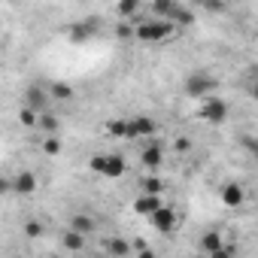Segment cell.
I'll return each mask as SVG.
<instances>
[{
	"mask_svg": "<svg viewBox=\"0 0 258 258\" xmlns=\"http://www.w3.org/2000/svg\"><path fill=\"white\" fill-rule=\"evenodd\" d=\"M207 10H210V13H222V10H225V4H207Z\"/></svg>",
	"mask_w": 258,
	"mask_h": 258,
	"instance_id": "4dcf8cb0",
	"label": "cell"
},
{
	"mask_svg": "<svg viewBox=\"0 0 258 258\" xmlns=\"http://www.w3.org/2000/svg\"><path fill=\"white\" fill-rule=\"evenodd\" d=\"M176 152H188V140H185V137L176 140Z\"/></svg>",
	"mask_w": 258,
	"mask_h": 258,
	"instance_id": "f1b7e54d",
	"label": "cell"
},
{
	"mask_svg": "<svg viewBox=\"0 0 258 258\" xmlns=\"http://www.w3.org/2000/svg\"><path fill=\"white\" fill-rule=\"evenodd\" d=\"M103 249H106L109 255H115V258H124L127 252H131V243L121 240V237H106V240H103Z\"/></svg>",
	"mask_w": 258,
	"mask_h": 258,
	"instance_id": "7c38bea8",
	"label": "cell"
},
{
	"mask_svg": "<svg viewBox=\"0 0 258 258\" xmlns=\"http://www.w3.org/2000/svg\"><path fill=\"white\" fill-rule=\"evenodd\" d=\"M140 258H155V252L152 249H140Z\"/></svg>",
	"mask_w": 258,
	"mask_h": 258,
	"instance_id": "1f68e13d",
	"label": "cell"
},
{
	"mask_svg": "<svg viewBox=\"0 0 258 258\" xmlns=\"http://www.w3.org/2000/svg\"><path fill=\"white\" fill-rule=\"evenodd\" d=\"M91 228H94V222H91V216H85V213H79V216L70 219V231H76V234H88Z\"/></svg>",
	"mask_w": 258,
	"mask_h": 258,
	"instance_id": "2e32d148",
	"label": "cell"
},
{
	"mask_svg": "<svg viewBox=\"0 0 258 258\" xmlns=\"http://www.w3.org/2000/svg\"><path fill=\"white\" fill-rule=\"evenodd\" d=\"M106 134L118 140H131V118H109L106 121Z\"/></svg>",
	"mask_w": 258,
	"mask_h": 258,
	"instance_id": "8fae6325",
	"label": "cell"
},
{
	"mask_svg": "<svg viewBox=\"0 0 258 258\" xmlns=\"http://www.w3.org/2000/svg\"><path fill=\"white\" fill-rule=\"evenodd\" d=\"M40 127H43V131L49 134V131H55V127H58V118L46 112V115H40Z\"/></svg>",
	"mask_w": 258,
	"mask_h": 258,
	"instance_id": "603a6c76",
	"label": "cell"
},
{
	"mask_svg": "<svg viewBox=\"0 0 258 258\" xmlns=\"http://www.w3.org/2000/svg\"><path fill=\"white\" fill-rule=\"evenodd\" d=\"M22 121H25L28 127H34V124H40V118H37V109H28V106H25V109H22Z\"/></svg>",
	"mask_w": 258,
	"mask_h": 258,
	"instance_id": "cb8c5ba5",
	"label": "cell"
},
{
	"mask_svg": "<svg viewBox=\"0 0 258 258\" xmlns=\"http://www.w3.org/2000/svg\"><path fill=\"white\" fill-rule=\"evenodd\" d=\"M43 152H46V155H58V152H61V140H58V137H46Z\"/></svg>",
	"mask_w": 258,
	"mask_h": 258,
	"instance_id": "7402d4cb",
	"label": "cell"
},
{
	"mask_svg": "<svg viewBox=\"0 0 258 258\" xmlns=\"http://www.w3.org/2000/svg\"><path fill=\"white\" fill-rule=\"evenodd\" d=\"M4 188H7V191H13V195L28 198V195H34V191H37V176H34L31 170H22V173H16V179H13V182H4Z\"/></svg>",
	"mask_w": 258,
	"mask_h": 258,
	"instance_id": "5b68a950",
	"label": "cell"
},
{
	"mask_svg": "<svg viewBox=\"0 0 258 258\" xmlns=\"http://www.w3.org/2000/svg\"><path fill=\"white\" fill-rule=\"evenodd\" d=\"M91 34H94V25H91V22H79V25L70 28V40H76V43H79V40H88Z\"/></svg>",
	"mask_w": 258,
	"mask_h": 258,
	"instance_id": "ac0fdd59",
	"label": "cell"
},
{
	"mask_svg": "<svg viewBox=\"0 0 258 258\" xmlns=\"http://www.w3.org/2000/svg\"><path fill=\"white\" fill-rule=\"evenodd\" d=\"M49 97H55V100H70V97H73V88L64 85V82H55V85H49Z\"/></svg>",
	"mask_w": 258,
	"mask_h": 258,
	"instance_id": "d6986e66",
	"label": "cell"
},
{
	"mask_svg": "<svg viewBox=\"0 0 258 258\" xmlns=\"http://www.w3.org/2000/svg\"><path fill=\"white\" fill-rule=\"evenodd\" d=\"M25 97H28V109H43L46 100H49V91H43L40 85H34V88L25 91Z\"/></svg>",
	"mask_w": 258,
	"mask_h": 258,
	"instance_id": "5bb4252c",
	"label": "cell"
},
{
	"mask_svg": "<svg viewBox=\"0 0 258 258\" xmlns=\"http://www.w3.org/2000/svg\"><path fill=\"white\" fill-rule=\"evenodd\" d=\"M115 13L124 19V16H134V13H140V4H137V0H124V4H118L115 7Z\"/></svg>",
	"mask_w": 258,
	"mask_h": 258,
	"instance_id": "44dd1931",
	"label": "cell"
},
{
	"mask_svg": "<svg viewBox=\"0 0 258 258\" xmlns=\"http://www.w3.org/2000/svg\"><path fill=\"white\" fill-rule=\"evenodd\" d=\"M127 34H131V28H127V25H118L115 28V37H127Z\"/></svg>",
	"mask_w": 258,
	"mask_h": 258,
	"instance_id": "f546056e",
	"label": "cell"
},
{
	"mask_svg": "<svg viewBox=\"0 0 258 258\" xmlns=\"http://www.w3.org/2000/svg\"><path fill=\"white\" fill-rule=\"evenodd\" d=\"M140 161H143V167H146V170H158V167H161V161H164V149H161V143H158V140H149V143L143 146Z\"/></svg>",
	"mask_w": 258,
	"mask_h": 258,
	"instance_id": "8992f818",
	"label": "cell"
},
{
	"mask_svg": "<svg viewBox=\"0 0 258 258\" xmlns=\"http://www.w3.org/2000/svg\"><path fill=\"white\" fill-rule=\"evenodd\" d=\"M161 207H164V204H161L158 195H140V198L134 201V213H140V216H146V219H152Z\"/></svg>",
	"mask_w": 258,
	"mask_h": 258,
	"instance_id": "30bf717a",
	"label": "cell"
},
{
	"mask_svg": "<svg viewBox=\"0 0 258 258\" xmlns=\"http://www.w3.org/2000/svg\"><path fill=\"white\" fill-rule=\"evenodd\" d=\"M249 94H252V100H255V103H258V76H255V79H252V85H249Z\"/></svg>",
	"mask_w": 258,
	"mask_h": 258,
	"instance_id": "83f0119b",
	"label": "cell"
},
{
	"mask_svg": "<svg viewBox=\"0 0 258 258\" xmlns=\"http://www.w3.org/2000/svg\"><path fill=\"white\" fill-rule=\"evenodd\" d=\"M61 246L64 249H73V252H79L82 246H85V234H76V231H64V237H61Z\"/></svg>",
	"mask_w": 258,
	"mask_h": 258,
	"instance_id": "9a60e30c",
	"label": "cell"
},
{
	"mask_svg": "<svg viewBox=\"0 0 258 258\" xmlns=\"http://www.w3.org/2000/svg\"><path fill=\"white\" fill-rule=\"evenodd\" d=\"M88 167H91L94 173L106 176V179H115V176H121V173L127 170L124 158H121V155H115V152H109V155H94V158L88 161Z\"/></svg>",
	"mask_w": 258,
	"mask_h": 258,
	"instance_id": "3957f363",
	"label": "cell"
},
{
	"mask_svg": "<svg viewBox=\"0 0 258 258\" xmlns=\"http://www.w3.org/2000/svg\"><path fill=\"white\" fill-rule=\"evenodd\" d=\"M161 191H164V182L161 179H155V176H146L143 179V195H158L161 198Z\"/></svg>",
	"mask_w": 258,
	"mask_h": 258,
	"instance_id": "ffe728a7",
	"label": "cell"
},
{
	"mask_svg": "<svg viewBox=\"0 0 258 258\" xmlns=\"http://www.w3.org/2000/svg\"><path fill=\"white\" fill-rule=\"evenodd\" d=\"M246 146H249L252 155H258V137H246Z\"/></svg>",
	"mask_w": 258,
	"mask_h": 258,
	"instance_id": "4316f807",
	"label": "cell"
},
{
	"mask_svg": "<svg viewBox=\"0 0 258 258\" xmlns=\"http://www.w3.org/2000/svg\"><path fill=\"white\" fill-rule=\"evenodd\" d=\"M216 91H219V79H216L213 73H207V70L188 73V79H185V94H188V97L210 100V97H216Z\"/></svg>",
	"mask_w": 258,
	"mask_h": 258,
	"instance_id": "6da1fadb",
	"label": "cell"
},
{
	"mask_svg": "<svg viewBox=\"0 0 258 258\" xmlns=\"http://www.w3.org/2000/svg\"><path fill=\"white\" fill-rule=\"evenodd\" d=\"M219 198H222V204L225 207H243V198H246V191H243V185L240 182H225L222 185V191H219Z\"/></svg>",
	"mask_w": 258,
	"mask_h": 258,
	"instance_id": "9c48e42d",
	"label": "cell"
},
{
	"mask_svg": "<svg viewBox=\"0 0 258 258\" xmlns=\"http://www.w3.org/2000/svg\"><path fill=\"white\" fill-rule=\"evenodd\" d=\"M152 134H155V121L149 118V115H137V118H131V140H152Z\"/></svg>",
	"mask_w": 258,
	"mask_h": 258,
	"instance_id": "52a82bcc",
	"label": "cell"
},
{
	"mask_svg": "<svg viewBox=\"0 0 258 258\" xmlns=\"http://www.w3.org/2000/svg\"><path fill=\"white\" fill-rule=\"evenodd\" d=\"M173 25L170 22H161V19H152V22H143V25H134V37L143 40V43H164L173 37Z\"/></svg>",
	"mask_w": 258,
	"mask_h": 258,
	"instance_id": "7a4b0ae2",
	"label": "cell"
},
{
	"mask_svg": "<svg viewBox=\"0 0 258 258\" xmlns=\"http://www.w3.org/2000/svg\"><path fill=\"white\" fill-rule=\"evenodd\" d=\"M40 231H43V228H40L37 222H28V225H25V234H28V237H40Z\"/></svg>",
	"mask_w": 258,
	"mask_h": 258,
	"instance_id": "d4e9b609",
	"label": "cell"
},
{
	"mask_svg": "<svg viewBox=\"0 0 258 258\" xmlns=\"http://www.w3.org/2000/svg\"><path fill=\"white\" fill-rule=\"evenodd\" d=\"M201 249H204L207 255H213V252L225 249V240H222V234H219V231H207V234L201 237Z\"/></svg>",
	"mask_w": 258,
	"mask_h": 258,
	"instance_id": "4fadbf2b",
	"label": "cell"
},
{
	"mask_svg": "<svg viewBox=\"0 0 258 258\" xmlns=\"http://www.w3.org/2000/svg\"><path fill=\"white\" fill-rule=\"evenodd\" d=\"M167 22H170V25H173V28H176V25H191V13H188V10H185V7H182V4H176V7H173V13H170V19H167Z\"/></svg>",
	"mask_w": 258,
	"mask_h": 258,
	"instance_id": "e0dca14e",
	"label": "cell"
},
{
	"mask_svg": "<svg viewBox=\"0 0 258 258\" xmlns=\"http://www.w3.org/2000/svg\"><path fill=\"white\" fill-rule=\"evenodd\" d=\"M149 222H152V228H155V231L170 234V231L176 228V210H173V207H161V210H158Z\"/></svg>",
	"mask_w": 258,
	"mask_h": 258,
	"instance_id": "ba28073f",
	"label": "cell"
},
{
	"mask_svg": "<svg viewBox=\"0 0 258 258\" xmlns=\"http://www.w3.org/2000/svg\"><path fill=\"white\" fill-rule=\"evenodd\" d=\"M201 118H204L207 124H222V121L228 118V103H225L222 97L204 100V103H201Z\"/></svg>",
	"mask_w": 258,
	"mask_h": 258,
	"instance_id": "277c9868",
	"label": "cell"
},
{
	"mask_svg": "<svg viewBox=\"0 0 258 258\" xmlns=\"http://www.w3.org/2000/svg\"><path fill=\"white\" fill-rule=\"evenodd\" d=\"M52 258H55V255H52Z\"/></svg>",
	"mask_w": 258,
	"mask_h": 258,
	"instance_id": "d6a6232c",
	"label": "cell"
},
{
	"mask_svg": "<svg viewBox=\"0 0 258 258\" xmlns=\"http://www.w3.org/2000/svg\"><path fill=\"white\" fill-rule=\"evenodd\" d=\"M210 258H234V252H231V249L225 246V249H219V252H213Z\"/></svg>",
	"mask_w": 258,
	"mask_h": 258,
	"instance_id": "484cf974",
	"label": "cell"
}]
</instances>
